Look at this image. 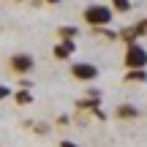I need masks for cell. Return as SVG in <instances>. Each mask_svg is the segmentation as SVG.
Instances as JSON below:
<instances>
[{"label": "cell", "mask_w": 147, "mask_h": 147, "mask_svg": "<svg viewBox=\"0 0 147 147\" xmlns=\"http://www.w3.org/2000/svg\"><path fill=\"white\" fill-rule=\"evenodd\" d=\"M14 101L19 106H30L33 101H36V95H33V90H27V87H19V90H14Z\"/></svg>", "instance_id": "obj_9"}, {"label": "cell", "mask_w": 147, "mask_h": 147, "mask_svg": "<svg viewBox=\"0 0 147 147\" xmlns=\"http://www.w3.org/2000/svg\"><path fill=\"white\" fill-rule=\"evenodd\" d=\"M95 106H101V93H98V90H90L87 98L76 101V109H79V112H82V109H90V112H93Z\"/></svg>", "instance_id": "obj_6"}, {"label": "cell", "mask_w": 147, "mask_h": 147, "mask_svg": "<svg viewBox=\"0 0 147 147\" xmlns=\"http://www.w3.org/2000/svg\"><path fill=\"white\" fill-rule=\"evenodd\" d=\"M123 65L125 68H147V49L142 44H128L125 55H123Z\"/></svg>", "instance_id": "obj_2"}, {"label": "cell", "mask_w": 147, "mask_h": 147, "mask_svg": "<svg viewBox=\"0 0 147 147\" xmlns=\"http://www.w3.org/2000/svg\"><path fill=\"white\" fill-rule=\"evenodd\" d=\"M93 117H98V120H106V112L101 109V106H95V109H93Z\"/></svg>", "instance_id": "obj_15"}, {"label": "cell", "mask_w": 147, "mask_h": 147, "mask_svg": "<svg viewBox=\"0 0 147 147\" xmlns=\"http://www.w3.org/2000/svg\"><path fill=\"white\" fill-rule=\"evenodd\" d=\"M47 3H49V5H57V3H60V0H47Z\"/></svg>", "instance_id": "obj_18"}, {"label": "cell", "mask_w": 147, "mask_h": 147, "mask_svg": "<svg viewBox=\"0 0 147 147\" xmlns=\"http://www.w3.org/2000/svg\"><path fill=\"white\" fill-rule=\"evenodd\" d=\"M139 115H142V112H139L134 104H120L117 106V117H120V120H136Z\"/></svg>", "instance_id": "obj_8"}, {"label": "cell", "mask_w": 147, "mask_h": 147, "mask_svg": "<svg viewBox=\"0 0 147 147\" xmlns=\"http://www.w3.org/2000/svg\"><path fill=\"white\" fill-rule=\"evenodd\" d=\"M8 95H11V90L5 87V84H0V101H3V98H8Z\"/></svg>", "instance_id": "obj_16"}, {"label": "cell", "mask_w": 147, "mask_h": 147, "mask_svg": "<svg viewBox=\"0 0 147 147\" xmlns=\"http://www.w3.org/2000/svg\"><path fill=\"white\" fill-rule=\"evenodd\" d=\"M82 16H84V22H87L90 27H109L115 11H112L109 5H104V3H93V5H87V8L82 11Z\"/></svg>", "instance_id": "obj_1"}, {"label": "cell", "mask_w": 147, "mask_h": 147, "mask_svg": "<svg viewBox=\"0 0 147 147\" xmlns=\"http://www.w3.org/2000/svg\"><path fill=\"white\" fill-rule=\"evenodd\" d=\"M74 52H76V41H71V38H60V41L55 44V49H52V55L57 60H68Z\"/></svg>", "instance_id": "obj_5"}, {"label": "cell", "mask_w": 147, "mask_h": 147, "mask_svg": "<svg viewBox=\"0 0 147 147\" xmlns=\"http://www.w3.org/2000/svg\"><path fill=\"white\" fill-rule=\"evenodd\" d=\"M109 3H112V8L120 11V14H128V11H131V0H109Z\"/></svg>", "instance_id": "obj_12"}, {"label": "cell", "mask_w": 147, "mask_h": 147, "mask_svg": "<svg viewBox=\"0 0 147 147\" xmlns=\"http://www.w3.org/2000/svg\"><path fill=\"white\" fill-rule=\"evenodd\" d=\"M8 68L11 74H16V76H25V74H30L36 68V57H33L30 52H14L8 60Z\"/></svg>", "instance_id": "obj_3"}, {"label": "cell", "mask_w": 147, "mask_h": 147, "mask_svg": "<svg viewBox=\"0 0 147 147\" xmlns=\"http://www.w3.org/2000/svg\"><path fill=\"white\" fill-rule=\"evenodd\" d=\"M136 38H139L136 27H123V30H120V41L125 44V47H128V44H136Z\"/></svg>", "instance_id": "obj_10"}, {"label": "cell", "mask_w": 147, "mask_h": 147, "mask_svg": "<svg viewBox=\"0 0 147 147\" xmlns=\"http://www.w3.org/2000/svg\"><path fill=\"white\" fill-rule=\"evenodd\" d=\"M16 3H19V0H16Z\"/></svg>", "instance_id": "obj_19"}, {"label": "cell", "mask_w": 147, "mask_h": 147, "mask_svg": "<svg viewBox=\"0 0 147 147\" xmlns=\"http://www.w3.org/2000/svg\"><path fill=\"white\" fill-rule=\"evenodd\" d=\"M60 147H79V144L71 142V139H60Z\"/></svg>", "instance_id": "obj_17"}, {"label": "cell", "mask_w": 147, "mask_h": 147, "mask_svg": "<svg viewBox=\"0 0 147 147\" xmlns=\"http://www.w3.org/2000/svg\"><path fill=\"white\" fill-rule=\"evenodd\" d=\"M19 87H27V90H33V79L22 76V79H19Z\"/></svg>", "instance_id": "obj_14"}, {"label": "cell", "mask_w": 147, "mask_h": 147, "mask_svg": "<svg viewBox=\"0 0 147 147\" xmlns=\"http://www.w3.org/2000/svg\"><path fill=\"white\" fill-rule=\"evenodd\" d=\"M134 27H136V33H139V38H142V36H147V16H144L142 22H136V25H134Z\"/></svg>", "instance_id": "obj_13"}, {"label": "cell", "mask_w": 147, "mask_h": 147, "mask_svg": "<svg viewBox=\"0 0 147 147\" xmlns=\"http://www.w3.org/2000/svg\"><path fill=\"white\" fill-rule=\"evenodd\" d=\"M57 36H60V38H71V41H76V38H79V30H76V27H71V25H63V27L57 30Z\"/></svg>", "instance_id": "obj_11"}, {"label": "cell", "mask_w": 147, "mask_h": 147, "mask_svg": "<svg viewBox=\"0 0 147 147\" xmlns=\"http://www.w3.org/2000/svg\"><path fill=\"white\" fill-rule=\"evenodd\" d=\"M125 82H134V84H144L147 82V68H128V74H123Z\"/></svg>", "instance_id": "obj_7"}, {"label": "cell", "mask_w": 147, "mask_h": 147, "mask_svg": "<svg viewBox=\"0 0 147 147\" xmlns=\"http://www.w3.org/2000/svg\"><path fill=\"white\" fill-rule=\"evenodd\" d=\"M98 74H101L98 65H93V63H74L71 65V76L79 79V82H93Z\"/></svg>", "instance_id": "obj_4"}]
</instances>
